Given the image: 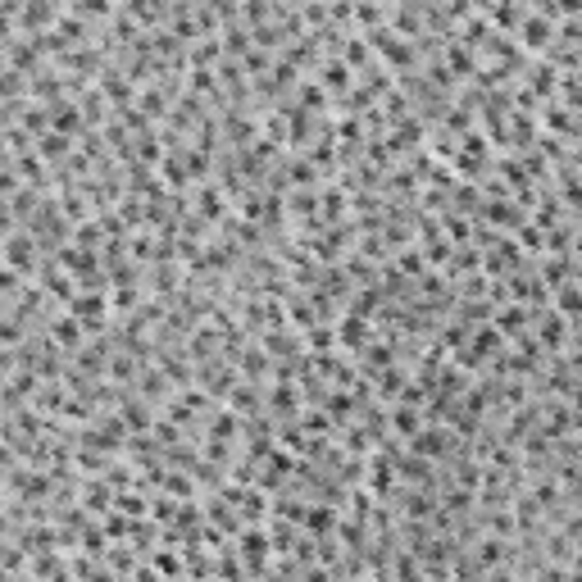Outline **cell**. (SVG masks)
Here are the masks:
<instances>
[{"instance_id": "obj_1", "label": "cell", "mask_w": 582, "mask_h": 582, "mask_svg": "<svg viewBox=\"0 0 582 582\" xmlns=\"http://www.w3.org/2000/svg\"><path fill=\"white\" fill-rule=\"evenodd\" d=\"M518 46H523V50H550V46H555V23H550L546 14H527V19L518 23Z\"/></svg>"}, {"instance_id": "obj_2", "label": "cell", "mask_w": 582, "mask_h": 582, "mask_svg": "<svg viewBox=\"0 0 582 582\" xmlns=\"http://www.w3.org/2000/svg\"><path fill=\"white\" fill-rule=\"evenodd\" d=\"M446 446H451V428H418L414 437H409V446L405 451H414V455H446Z\"/></svg>"}, {"instance_id": "obj_3", "label": "cell", "mask_w": 582, "mask_h": 582, "mask_svg": "<svg viewBox=\"0 0 582 582\" xmlns=\"http://www.w3.org/2000/svg\"><path fill=\"white\" fill-rule=\"evenodd\" d=\"M32 251H37V237L10 232V242H5V264H10L14 273H23V269H32Z\"/></svg>"}, {"instance_id": "obj_4", "label": "cell", "mask_w": 582, "mask_h": 582, "mask_svg": "<svg viewBox=\"0 0 582 582\" xmlns=\"http://www.w3.org/2000/svg\"><path fill=\"white\" fill-rule=\"evenodd\" d=\"M555 309H560L564 319H582V282H569V278H564V282L555 287Z\"/></svg>"}, {"instance_id": "obj_5", "label": "cell", "mask_w": 582, "mask_h": 582, "mask_svg": "<svg viewBox=\"0 0 582 582\" xmlns=\"http://www.w3.org/2000/svg\"><path fill=\"white\" fill-rule=\"evenodd\" d=\"M337 341L341 346H364V341H369V314H346V319H341V328H337Z\"/></svg>"}, {"instance_id": "obj_6", "label": "cell", "mask_w": 582, "mask_h": 582, "mask_svg": "<svg viewBox=\"0 0 582 582\" xmlns=\"http://www.w3.org/2000/svg\"><path fill=\"white\" fill-rule=\"evenodd\" d=\"M305 532H314V537H328L332 527H337V510H328V505H309L305 510Z\"/></svg>"}, {"instance_id": "obj_7", "label": "cell", "mask_w": 582, "mask_h": 582, "mask_svg": "<svg viewBox=\"0 0 582 582\" xmlns=\"http://www.w3.org/2000/svg\"><path fill=\"white\" fill-rule=\"evenodd\" d=\"M487 219H492V228H518V223H523V205L496 200V205H487Z\"/></svg>"}, {"instance_id": "obj_8", "label": "cell", "mask_w": 582, "mask_h": 582, "mask_svg": "<svg viewBox=\"0 0 582 582\" xmlns=\"http://www.w3.org/2000/svg\"><path fill=\"white\" fill-rule=\"evenodd\" d=\"M537 341L546 346V351H560V346H564V314H560V309H555L550 319L537 323Z\"/></svg>"}, {"instance_id": "obj_9", "label": "cell", "mask_w": 582, "mask_h": 582, "mask_svg": "<svg viewBox=\"0 0 582 582\" xmlns=\"http://www.w3.org/2000/svg\"><path fill=\"white\" fill-rule=\"evenodd\" d=\"M82 328H87V323H82L73 309H68L64 319H55V332H50V337H55L59 346H82Z\"/></svg>"}, {"instance_id": "obj_10", "label": "cell", "mask_w": 582, "mask_h": 582, "mask_svg": "<svg viewBox=\"0 0 582 582\" xmlns=\"http://www.w3.org/2000/svg\"><path fill=\"white\" fill-rule=\"evenodd\" d=\"M319 82H323L328 91H346V87H351V64H346V59H332V64H323Z\"/></svg>"}, {"instance_id": "obj_11", "label": "cell", "mask_w": 582, "mask_h": 582, "mask_svg": "<svg viewBox=\"0 0 582 582\" xmlns=\"http://www.w3.org/2000/svg\"><path fill=\"white\" fill-rule=\"evenodd\" d=\"M50 110H55V132H77L82 128V114H77V105L73 100H55V105H50Z\"/></svg>"}, {"instance_id": "obj_12", "label": "cell", "mask_w": 582, "mask_h": 582, "mask_svg": "<svg viewBox=\"0 0 582 582\" xmlns=\"http://www.w3.org/2000/svg\"><path fill=\"white\" fill-rule=\"evenodd\" d=\"M391 432L414 437V432H418V405H396L391 409Z\"/></svg>"}, {"instance_id": "obj_13", "label": "cell", "mask_w": 582, "mask_h": 582, "mask_svg": "<svg viewBox=\"0 0 582 582\" xmlns=\"http://www.w3.org/2000/svg\"><path fill=\"white\" fill-rule=\"evenodd\" d=\"M523 319H527V309H523V305L501 309V314H496V328L505 332V337H523Z\"/></svg>"}, {"instance_id": "obj_14", "label": "cell", "mask_w": 582, "mask_h": 582, "mask_svg": "<svg viewBox=\"0 0 582 582\" xmlns=\"http://www.w3.org/2000/svg\"><path fill=\"white\" fill-rule=\"evenodd\" d=\"M37 146H41V159H64L68 155V132H46Z\"/></svg>"}, {"instance_id": "obj_15", "label": "cell", "mask_w": 582, "mask_h": 582, "mask_svg": "<svg viewBox=\"0 0 582 582\" xmlns=\"http://www.w3.org/2000/svg\"><path fill=\"white\" fill-rule=\"evenodd\" d=\"M518 246H527V251H546V228H537V223H518Z\"/></svg>"}, {"instance_id": "obj_16", "label": "cell", "mask_w": 582, "mask_h": 582, "mask_svg": "<svg viewBox=\"0 0 582 582\" xmlns=\"http://www.w3.org/2000/svg\"><path fill=\"white\" fill-rule=\"evenodd\" d=\"M501 337H505L501 328H478V337H473V351H478V355H492V351H501Z\"/></svg>"}, {"instance_id": "obj_17", "label": "cell", "mask_w": 582, "mask_h": 582, "mask_svg": "<svg viewBox=\"0 0 582 582\" xmlns=\"http://www.w3.org/2000/svg\"><path fill=\"white\" fill-rule=\"evenodd\" d=\"M223 214V200L214 187H200V219H219Z\"/></svg>"}, {"instance_id": "obj_18", "label": "cell", "mask_w": 582, "mask_h": 582, "mask_svg": "<svg viewBox=\"0 0 582 582\" xmlns=\"http://www.w3.org/2000/svg\"><path fill=\"white\" fill-rule=\"evenodd\" d=\"M541 278H546L550 287H560L564 278H569V260H564V255H560V260H546V264H541Z\"/></svg>"}, {"instance_id": "obj_19", "label": "cell", "mask_w": 582, "mask_h": 582, "mask_svg": "<svg viewBox=\"0 0 582 582\" xmlns=\"http://www.w3.org/2000/svg\"><path fill=\"white\" fill-rule=\"evenodd\" d=\"M487 37H492V23H487V19H469V28H464V41H469V46H483Z\"/></svg>"}, {"instance_id": "obj_20", "label": "cell", "mask_w": 582, "mask_h": 582, "mask_svg": "<svg viewBox=\"0 0 582 582\" xmlns=\"http://www.w3.org/2000/svg\"><path fill=\"white\" fill-rule=\"evenodd\" d=\"M328 105V87H300V110H319Z\"/></svg>"}, {"instance_id": "obj_21", "label": "cell", "mask_w": 582, "mask_h": 582, "mask_svg": "<svg viewBox=\"0 0 582 582\" xmlns=\"http://www.w3.org/2000/svg\"><path fill=\"white\" fill-rule=\"evenodd\" d=\"M100 232H105V223H77V246H96L100 242Z\"/></svg>"}, {"instance_id": "obj_22", "label": "cell", "mask_w": 582, "mask_h": 582, "mask_svg": "<svg viewBox=\"0 0 582 582\" xmlns=\"http://www.w3.org/2000/svg\"><path fill=\"white\" fill-rule=\"evenodd\" d=\"M273 409H278V414H287V409L296 414V387H291V391H287V382L278 387V391H273Z\"/></svg>"}, {"instance_id": "obj_23", "label": "cell", "mask_w": 582, "mask_h": 582, "mask_svg": "<svg viewBox=\"0 0 582 582\" xmlns=\"http://www.w3.org/2000/svg\"><path fill=\"white\" fill-rule=\"evenodd\" d=\"M541 119H546L555 132H569V114H564V105H546V110H541Z\"/></svg>"}, {"instance_id": "obj_24", "label": "cell", "mask_w": 582, "mask_h": 582, "mask_svg": "<svg viewBox=\"0 0 582 582\" xmlns=\"http://www.w3.org/2000/svg\"><path fill=\"white\" fill-rule=\"evenodd\" d=\"M532 87H537V91H555V68L537 64V68H532Z\"/></svg>"}, {"instance_id": "obj_25", "label": "cell", "mask_w": 582, "mask_h": 582, "mask_svg": "<svg viewBox=\"0 0 582 582\" xmlns=\"http://www.w3.org/2000/svg\"><path fill=\"white\" fill-rule=\"evenodd\" d=\"M114 505H119L128 518H142L146 514V501H137V496H114Z\"/></svg>"}, {"instance_id": "obj_26", "label": "cell", "mask_w": 582, "mask_h": 582, "mask_svg": "<svg viewBox=\"0 0 582 582\" xmlns=\"http://www.w3.org/2000/svg\"><path fill=\"white\" fill-rule=\"evenodd\" d=\"M446 59H451V68H455V73H473L469 50H460V46H451V50H446Z\"/></svg>"}, {"instance_id": "obj_27", "label": "cell", "mask_w": 582, "mask_h": 582, "mask_svg": "<svg viewBox=\"0 0 582 582\" xmlns=\"http://www.w3.org/2000/svg\"><path fill=\"white\" fill-rule=\"evenodd\" d=\"M446 237H455V242H469L473 232H469V223H464L460 214H451V219H446Z\"/></svg>"}, {"instance_id": "obj_28", "label": "cell", "mask_w": 582, "mask_h": 582, "mask_svg": "<svg viewBox=\"0 0 582 582\" xmlns=\"http://www.w3.org/2000/svg\"><path fill=\"white\" fill-rule=\"evenodd\" d=\"M355 19H360V23H369V28H378L382 10H378V5H364V0H360V5H355Z\"/></svg>"}, {"instance_id": "obj_29", "label": "cell", "mask_w": 582, "mask_h": 582, "mask_svg": "<svg viewBox=\"0 0 582 582\" xmlns=\"http://www.w3.org/2000/svg\"><path fill=\"white\" fill-rule=\"evenodd\" d=\"M328 19H337V23H351V19H355V5L337 0V5H328Z\"/></svg>"}, {"instance_id": "obj_30", "label": "cell", "mask_w": 582, "mask_h": 582, "mask_svg": "<svg viewBox=\"0 0 582 582\" xmlns=\"http://www.w3.org/2000/svg\"><path fill=\"white\" fill-rule=\"evenodd\" d=\"M77 14H110V0H77Z\"/></svg>"}, {"instance_id": "obj_31", "label": "cell", "mask_w": 582, "mask_h": 582, "mask_svg": "<svg viewBox=\"0 0 582 582\" xmlns=\"http://www.w3.org/2000/svg\"><path fill=\"white\" fill-rule=\"evenodd\" d=\"M360 59H369V46H364V41H351V46H346V64H360Z\"/></svg>"}, {"instance_id": "obj_32", "label": "cell", "mask_w": 582, "mask_h": 582, "mask_svg": "<svg viewBox=\"0 0 582 582\" xmlns=\"http://www.w3.org/2000/svg\"><path fill=\"white\" fill-rule=\"evenodd\" d=\"M159 105H164V100H159V91H146V96H142V110H146V114H159Z\"/></svg>"}, {"instance_id": "obj_33", "label": "cell", "mask_w": 582, "mask_h": 582, "mask_svg": "<svg viewBox=\"0 0 582 582\" xmlns=\"http://www.w3.org/2000/svg\"><path fill=\"white\" fill-rule=\"evenodd\" d=\"M228 50H232V55H237V50H246V37H242V28H232V32H228Z\"/></svg>"}, {"instance_id": "obj_34", "label": "cell", "mask_w": 582, "mask_h": 582, "mask_svg": "<svg viewBox=\"0 0 582 582\" xmlns=\"http://www.w3.org/2000/svg\"><path fill=\"white\" fill-rule=\"evenodd\" d=\"M400 264H405V273H418V269H423V260H418V251H409V255H405V260H400Z\"/></svg>"}, {"instance_id": "obj_35", "label": "cell", "mask_w": 582, "mask_h": 582, "mask_svg": "<svg viewBox=\"0 0 582 582\" xmlns=\"http://www.w3.org/2000/svg\"><path fill=\"white\" fill-rule=\"evenodd\" d=\"M560 10H564V14H578V10H582V0H560Z\"/></svg>"}, {"instance_id": "obj_36", "label": "cell", "mask_w": 582, "mask_h": 582, "mask_svg": "<svg viewBox=\"0 0 582 582\" xmlns=\"http://www.w3.org/2000/svg\"><path fill=\"white\" fill-rule=\"evenodd\" d=\"M578 82H582V64H578Z\"/></svg>"}]
</instances>
